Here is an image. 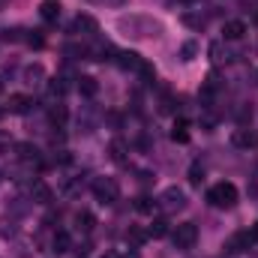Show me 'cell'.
I'll return each mask as SVG.
<instances>
[{"mask_svg":"<svg viewBox=\"0 0 258 258\" xmlns=\"http://www.w3.org/2000/svg\"><path fill=\"white\" fill-rule=\"evenodd\" d=\"M201 180H204V168H201L198 162H192V168H189V183H192V186H198Z\"/></svg>","mask_w":258,"mask_h":258,"instance_id":"obj_27","label":"cell"},{"mask_svg":"<svg viewBox=\"0 0 258 258\" xmlns=\"http://www.w3.org/2000/svg\"><path fill=\"white\" fill-rule=\"evenodd\" d=\"M171 138H174V141H180V144H186V141H189V123H186L183 117H177V120H174Z\"/></svg>","mask_w":258,"mask_h":258,"instance_id":"obj_16","label":"cell"},{"mask_svg":"<svg viewBox=\"0 0 258 258\" xmlns=\"http://www.w3.org/2000/svg\"><path fill=\"white\" fill-rule=\"evenodd\" d=\"M90 189L96 195V201H102V204H114L120 198V183L114 177H93Z\"/></svg>","mask_w":258,"mask_h":258,"instance_id":"obj_2","label":"cell"},{"mask_svg":"<svg viewBox=\"0 0 258 258\" xmlns=\"http://www.w3.org/2000/svg\"><path fill=\"white\" fill-rule=\"evenodd\" d=\"M42 75H45V72H42V66L39 63L27 66V69H24V84H33V87H36V84L42 81Z\"/></svg>","mask_w":258,"mask_h":258,"instance_id":"obj_22","label":"cell"},{"mask_svg":"<svg viewBox=\"0 0 258 258\" xmlns=\"http://www.w3.org/2000/svg\"><path fill=\"white\" fill-rule=\"evenodd\" d=\"M75 225H78V231H93V225H96V219H93V213H87V210H78L75 213Z\"/></svg>","mask_w":258,"mask_h":258,"instance_id":"obj_18","label":"cell"},{"mask_svg":"<svg viewBox=\"0 0 258 258\" xmlns=\"http://www.w3.org/2000/svg\"><path fill=\"white\" fill-rule=\"evenodd\" d=\"M93 3H123V0H93Z\"/></svg>","mask_w":258,"mask_h":258,"instance_id":"obj_31","label":"cell"},{"mask_svg":"<svg viewBox=\"0 0 258 258\" xmlns=\"http://www.w3.org/2000/svg\"><path fill=\"white\" fill-rule=\"evenodd\" d=\"M225 249H228V255H237V252H246V249H252V243H249V234H246V231H237V234H231V237H228V243H225Z\"/></svg>","mask_w":258,"mask_h":258,"instance_id":"obj_6","label":"cell"},{"mask_svg":"<svg viewBox=\"0 0 258 258\" xmlns=\"http://www.w3.org/2000/svg\"><path fill=\"white\" fill-rule=\"evenodd\" d=\"M30 198H33L36 204H51L54 195H51V189H48L45 180H33V183H30Z\"/></svg>","mask_w":258,"mask_h":258,"instance_id":"obj_8","label":"cell"},{"mask_svg":"<svg viewBox=\"0 0 258 258\" xmlns=\"http://www.w3.org/2000/svg\"><path fill=\"white\" fill-rule=\"evenodd\" d=\"M48 120H51L54 126H63V123H66V105L54 102V105L48 108Z\"/></svg>","mask_w":258,"mask_h":258,"instance_id":"obj_21","label":"cell"},{"mask_svg":"<svg viewBox=\"0 0 258 258\" xmlns=\"http://www.w3.org/2000/svg\"><path fill=\"white\" fill-rule=\"evenodd\" d=\"M30 105H33V99H30V96H24V93H12V96H9V102H6V108H9L12 114H27V111H30Z\"/></svg>","mask_w":258,"mask_h":258,"instance_id":"obj_7","label":"cell"},{"mask_svg":"<svg viewBox=\"0 0 258 258\" xmlns=\"http://www.w3.org/2000/svg\"><path fill=\"white\" fill-rule=\"evenodd\" d=\"M123 258H138V252H129V255H123Z\"/></svg>","mask_w":258,"mask_h":258,"instance_id":"obj_33","label":"cell"},{"mask_svg":"<svg viewBox=\"0 0 258 258\" xmlns=\"http://www.w3.org/2000/svg\"><path fill=\"white\" fill-rule=\"evenodd\" d=\"M147 237H150V234H147V228H129V231H126L129 246H141V243H144Z\"/></svg>","mask_w":258,"mask_h":258,"instance_id":"obj_23","label":"cell"},{"mask_svg":"<svg viewBox=\"0 0 258 258\" xmlns=\"http://www.w3.org/2000/svg\"><path fill=\"white\" fill-rule=\"evenodd\" d=\"M0 234L12 237V234H15V222H12V219H3V222H0Z\"/></svg>","mask_w":258,"mask_h":258,"instance_id":"obj_28","label":"cell"},{"mask_svg":"<svg viewBox=\"0 0 258 258\" xmlns=\"http://www.w3.org/2000/svg\"><path fill=\"white\" fill-rule=\"evenodd\" d=\"M39 15H42V21L54 24L60 18V0H42L39 3Z\"/></svg>","mask_w":258,"mask_h":258,"instance_id":"obj_9","label":"cell"},{"mask_svg":"<svg viewBox=\"0 0 258 258\" xmlns=\"http://www.w3.org/2000/svg\"><path fill=\"white\" fill-rule=\"evenodd\" d=\"M102 258H120V255H117V252H105Z\"/></svg>","mask_w":258,"mask_h":258,"instance_id":"obj_32","label":"cell"},{"mask_svg":"<svg viewBox=\"0 0 258 258\" xmlns=\"http://www.w3.org/2000/svg\"><path fill=\"white\" fill-rule=\"evenodd\" d=\"M183 3H192V0H183Z\"/></svg>","mask_w":258,"mask_h":258,"instance_id":"obj_35","label":"cell"},{"mask_svg":"<svg viewBox=\"0 0 258 258\" xmlns=\"http://www.w3.org/2000/svg\"><path fill=\"white\" fill-rule=\"evenodd\" d=\"M15 150H18V159H21V162H30V165H39V162H42V156H39V150H36L33 144H18Z\"/></svg>","mask_w":258,"mask_h":258,"instance_id":"obj_10","label":"cell"},{"mask_svg":"<svg viewBox=\"0 0 258 258\" xmlns=\"http://www.w3.org/2000/svg\"><path fill=\"white\" fill-rule=\"evenodd\" d=\"M231 141H234L237 147H252V144H258V138L252 135V132H249V129H234Z\"/></svg>","mask_w":258,"mask_h":258,"instance_id":"obj_15","label":"cell"},{"mask_svg":"<svg viewBox=\"0 0 258 258\" xmlns=\"http://www.w3.org/2000/svg\"><path fill=\"white\" fill-rule=\"evenodd\" d=\"M156 207H159V201L150 198V195H138V198H135V210H138V213H153Z\"/></svg>","mask_w":258,"mask_h":258,"instance_id":"obj_20","label":"cell"},{"mask_svg":"<svg viewBox=\"0 0 258 258\" xmlns=\"http://www.w3.org/2000/svg\"><path fill=\"white\" fill-rule=\"evenodd\" d=\"M0 93H3V81H0Z\"/></svg>","mask_w":258,"mask_h":258,"instance_id":"obj_34","label":"cell"},{"mask_svg":"<svg viewBox=\"0 0 258 258\" xmlns=\"http://www.w3.org/2000/svg\"><path fill=\"white\" fill-rule=\"evenodd\" d=\"M195 240H198V228H195V222H180V225L171 231V243H174L177 249H192Z\"/></svg>","mask_w":258,"mask_h":258,"instance_id":"obj_3","label":"cell"},{"mask_svg":"<svg viewBox=\"0 0 258 258\" xmlns=\"http://www.w3.org/2000/svg\"><path fill=\"white\" fill-rule=\"evenodd\" d=\"M201 126L213 129V126H216V117H213V114H201Z\"/></svg>","mask_w":258,"mask_h":258,"instance_id":"obj_30","label":"cell"},{"mask_svg":"<svg viewBox=\"0 0 258 258\" xmlns=\"http://www.w3.org/2000/svg\"><path fill=\"white\" fill-rule=\"evenodd\" d=\"M138 60H141V54H135V51H123L120 54V66L123 69H138Z\"/></svg>","mask_w":258,"mask_h":258,"instance_id":"obj_24","label":"cell"},{"mask_svg":"<svg viewBox=\"0 0 258 258\" xmlns=\"http://www.w3.org/2000/svg\"><path fill=\"white\" fill-rule=\"evenodd\" d=\"M222 33H225V39H240L243 33H246V24L243 21H225V27H222Z\"/></svg>","mask_w":258,"mask_h":258,"instance_id":"obj_12","label":"cell"},{"mask_svg":"<svg viewBox=\"0 0 258 258\" xmlns=\"http://www.w3.org/2000/svg\"><path fill=\"white\" fill-rule=\"evenodd\" d=\"M72 33H75V36H96V33H99V24H96V18H90V15H75V18H72Z\"/></svg>","mask_w":258,"mask_h":258,"instance_id":"obj_5","label":"cell"},{"mask_svg":"<svg viewBox=\"0 0 258 258\" xmlns=\"http://www.w3.org/2000/svg\"><path fill=\"white\" fill-rule=\"evenodd\" d=\"M135 72L144 78V84H153V81H156V69H153V63H150V60H144V57L138 60V69H135Z\"/></svg>","mask_w":258,"mask_h":258,"instance_id":"obj_19","label":"cell"},{"mask_svg":"<svg viewBox=\"0 0 258 258\" xmlns=\"http://www.w3.org/2000/svg\"><path fill=\"white\" fill-rule=\"evenodd\" d=\"M183 24H186V27H195V30H201V27H204V18H201V15H192V12H183Z\"/></svg>","mask_w":258,"mask_h":258,"instance_id":"obj_26","label":"cell"},{"mask_svg":"<svg viewBox=\"0 0 258 258\" xmlns=\"http://www.w3.org/2000/svg\"><path fill=\"white\" fill-rule=\"evenodd\" d=\"M72 249V237L66 234V231H57L54 234V240H51V252H57V255H66Z\"/></svg>","mask_w":258,"mask_h":258,"instance_id":"obj_11","label":"cell"},{"mask_svg":"<svg viewBox=\"0 0 258 258\" xmlns=\"http://www.w3.org/2000/svg\"><path fill=\"white\" fill-rule=\"evenodd\" d=\"M96 90H99V84H96L93 75H81L78 78V93L81 96H96Z\"/></svg>","mask_w":258,"mask_h":258,"instance_id":"obj_13","label":"cell"},{"mask_svg":"<svg viewBox=\"0 0 258 258\" xmlns=\"http://www.w3.org/2000/svg\"><path fill=\"white\" fill-rule=\"evenodd\" d=\"M195 54H198V42L189 39V42H183V45H180V60H192Z\"/></svg>","mask_w":258,"mask_h":258,"instance_id":"obj_25","label":"cell"},{"mask_svg":"<svg viewBox=\"0 0 258 258\" xmlns=\"http://www.w3.org/2000/svg\"><path fill=\"white\" fill-rule=\"evenodd\" d=\"M156 201H159V207H162L165 213H177V210H183V207H186V192H183V189H177V186H168V189L159 195Z\"/></svg>","mask_w":258,"mask_h":258,"instance_id":"obj_4","label":"cell"},{"mask_svg":"<svg viewBox=\"0 0 258 258\" xmlns=\"http://www.w3.org/2000/svg\"><path fill=\"white\" fill-rule=\"evenodd\" d=\"M108 150H111V159L114 162H120V165L126 162V141L123 138H111V147Z\"/></svg>","mask_w":258,"mask_h":258,"instance_id":"obj_17","label":"cell"},{"mask_svg":"<svg viewBox=\"0 0 258 258\" xmlns=\"http://www.w3.org/2000/svg\"><path fill=\"white\" fill-rule=\"evenodd\" d=\"M207 201H210V207H216V210H231V207L237 204V186L228 183V180L213 183V186L207 189Z\"/></svg>","mask_w":258,"mask_h":258,"instance_id":"obj_1","label":"cell"},{"mask_svg":"<svg viewBox=\"0 0 258 258\" xmlns=\"http://www.w3.org/2000/svg\"><path fill=\"white\" fill-rule=\"evenodd\" d=\"M168 231H171V228H168V219H165V216H156V219L147 225V234H150V237H165Z\"/></svg>","mask_w":258,"mask_h":258,"instance_id":"obj_14","label":"cell"},{"mask_svg":"<svg viewBox=\"0 0 258 258\" xmlns=\"http://www.w3.org/2000/svg\"><path fill=\"white\" fill-rule=\"evenodd\" d=\"M222 258H225V255H222Z\"/></svg>","mask_w":258,"mask_h":258,"instance_id":"obj_36","label":"cell"},{"mask_svg":"<svg viewBox=\"0 0 258 258\" xmlns=\"http://www.w3.org/2000/svg\"><path fill=\"white\" fill-rule=\"evenodd\" d=\"M246 234H249V243H252V249H255V246H258V222L246 228Z\"/></svg>","mask_w":258,"mask_h":258,"instance_id":"obj_29","label":"cell"}]
</instances>
